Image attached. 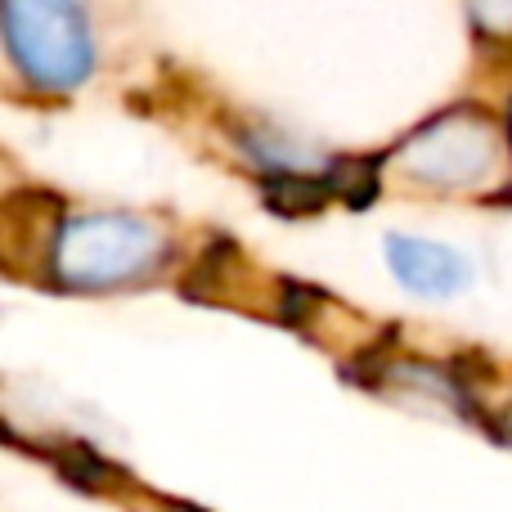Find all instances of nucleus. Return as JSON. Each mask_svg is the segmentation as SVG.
Listing matches in <instances>:
<instances>
[{
	"label": "nucleus",
	"mask_w": 512,
	"mask_h": 512,
	"mask_svg": "<svg viewBox=\"0 0 512 512\" xmlns=\"http://www.w3.org/2000/svg\"><path fill=\"white\" fill-rule=\"evenodd\" d=\"M167 234L144 216H72L54 239V279L77 292H108L167 265Z\"/></svg>",
	"instance_id": "nucleus-1"
},
{
	"label": "nucleus",
	"mask_w": 512,
	"mask_h": 512,
	"mask_svg": "<svg viewBox=\"0 0 512 512\" xmlns=\"http://www.w3.org/2000/svg\"><path fill=\"white\" fill-rule=\"evenodd\" d=\"M5 45L18 72L41 90L81 86L95 63L77 0H5Z\"/></svg>",
	"instance_id": "nucleus-2"
},
{
	"label": "nucleus",
	"mask_w": 512,
	"mask_h": 512,
	"mask_svg": "<svg viewBox=\"0 0 512 512\" xmlns=\"http://www.w3.org/2000/svg\"><path fill=\"white\" fill-rule=\"evenodd\" d=\"M499 162H504V140H499L495 122L481 113H450L441 122L423 126L400 149V167L436 189L481 185L499 171Z\"/></svg>",
	"instance_id": "nucleus-3"
},
{
	"label": "nucleus",
	"mask_w": 512,
	"mask_h": 512,
	"mask_svg": "<svg viewBox=\"0 0 512 512\" xmlns=\"http://www.w3.org/2000/svg\"><path fill=\"white\" fill-rule=\"evenodd\" d=\"M387 265L418 297H454L472 279V265L463 252L432 239H409V234H391L387 239Z\"/></svg>",
	"instance_id": "nucleus-4"
},
{
	"label": "nucleus",
	"mask_w": 512,
	"mask_h": 512,
	"mask_svg": "<svg viewBox=\"0 0 512 512\" xmlns=\"http://www.w3.org/2000/svg\"><path fill=\"white\" fill-rule=\"evenodd\" d=\"M472 18L486 32H512V0H472Z\"/></svg>",
	"instance_id": "nucleus-5"
}]
</instances>
